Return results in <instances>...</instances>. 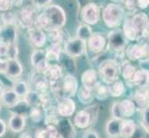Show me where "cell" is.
Masks as SVG:
<instances>
[{
	"label": "cell",
	"mask_w": 149,
	"mask_h": 138,
	"mask_svg": "<svg viewBox=\"0 0 149 138\" xmlns=\"http://www.w3.org/2000/svg\"><path fill=\"white\" fill-rule=\"evenodd\" d=\"M149 20L145 12L129 13L123 19L122 32L128 41H140L148 36Z\"/></svg>",
	"instance_id": "6da1fadb"
},
{
	"label": "cell",
	"mask_w": 149,
	"mask_h": 138,
	"mask_svg": "<svg viewBox=\"0 0 149 138\" xmlns=\"http://www.w3.org/2000/svg\"><path fill=\"white\" fill-rule=\"evenodd\" d=\"M67 22V15L65 10L58 5H49L43 8L36 19L35 26L44 32H54L61 30Z\"/></svg>",
	"instance_id": "7a4b0ae2"
},
{
	"label": "cell",
	"mask_w": 149,
	"mask_h": 138,
	"mask_svg": "<svg viewBox=\"0 0 149 138\" xmlns=\"http://www.w3.org/2000/svg\"><path fill=\"white\" fill-rule=\"evenodd\" d=\"M125 17V9L117 3L107 4L100 12V19L107 28L117 29L123 22Z\"/></svg>",
	"instance_id": "3957f363"
},
{
	"label": "cell",
	"mask_w": 149,
	"mask_h": 138,
	"mask_svg": "<svg viewBox=\"0 0 149 138\" xmlns=\"http://www.w3.org/2000/svg\"><path fill=\"white\" fill-rule=\"evenodd\" d=\"M56 94L58 95L59 99L69 98L71 99L74 97L78 91V81L74 76L68 74L61 78V79L56 85Z\"/></svg>",
	"instance_id": "277c9868"
},
{
	"label": "cell",
	"mask_w": 149,
	"mask_h": 138,
	"mask_svg": "<svg viewBox=\"0 0 149 138\" xmlns=\"http://www.w3.org/2000/svg\"><path fill=\"white\" fill-rule=\"evenodd\" d=\"M137 108L132 100L125 99L121 101H115L112 104L110 112L113 119L125 120L129 119L135 113Z\"/></svg>",
	"instance_id": "5b68a950"
},
{
	"label": "cell",
	"mask_w": 149,
	"mask_h": 138,
	"mask_svg": "<svg viewBox=\"0 0 149 138\" xmlns=\"http://www.w3.org/2000/svg\"><path fill=\"white\" fill-rule=\"evenodd\" d=\"M101 81L106 84H110L118 80L120 78V65H118L115 60L107 59L104 60L99 65L98 71H97Z\"/></svg>",
	"instance_id": "8992f818"
},
{
	"label": "cell",
	"mask_w": 149,
	"mask_h": 138,
	"mask_svg": "<svg viewBox=\"0 0 149 138\" xmlns=\"http://www.w3.org/2000/svg\"><path fill=\"white\" fill-rule=\"evenodd\" d=\"M16 16V22L23 29H31L35 26L38 14L36 12V8L33 6H24L20 8Z\"/></svg>",
	"instance_id": "52a82bcc"
},
{
	"label": "cell",
	"mask_w": 149,
	"mask_h": 138,
	"mask_svg": "<svg viewBox=\"0 0 149 138\" xmlns=\"http://www.w3.org/2000/svg\"><path fill=\"white\" fill-rule=\"evenodd\" d=\"M107 47L117 54L123 53L128 45V40L119 28L113 29L107 33Z\"/></svg>",
	"instance_id": "ba28073f"
},
{
	"label": "cell",
	"mask_w": 149,
	"mask_h": 138,
	"mask_svg": "<svg viewBox=\"0 0 149 138\" xmlns=\"http://www.w3.org/2000/svg\"><path fill=\"white\" fill-rule=\"evenodd\" d=\"M100 12L101 10L95 3H86L81 8L80 19L84 24L89 25V26L95 25L100 20Z\"/></svg>",
	"instance_id": "9c48e42d"
},
{
	"label": "cell",
	"mask_w": 149,
	"mask_h": 138,
	"mask_svg": "<svg viewBox=\"0 0 149 138\" xmlns=\"http://www.w3.org/2000/svg\"><path fill=\"white\" fill-rule=\"evenodd\" d=\"M86 42L78 38L67 40L64 43L63 53L71 58H77L86 53Z\"/></svg>",
	"instance_id": "30bf717a"
},
{
	"label": "cell",
	"mask_w": 149,
	"mask_h": 138,
	"mask_svg": "<svg viewBox=\"0 0 149 138\" xmlns=\"http://www.w3.org/2000/svg\"><path fill=\"white\" fill-rule=\"evenodd\" d=\"M107 45L106 37L100 32H93L86 42V49L93 54H99L104 52Z\"/></svg>",
	"instance_id": "8fae6325"
},
{
	"label": "cell",
	"mask_w": 149,
	"mask_h": 138,
	"mask_svg": "<svg viewBox=\"0 0 149 138\" xmlns=\"http://www.w3.org/2000/svg\"><path fill=\"white\" fill-rule=\"evenodd\" d=\"M125 55L133 62L148 58V45L146 43L131 44L125 49Z\"/></svg>",
	"instance_id": "7c38bea8"
},
{
	"label": "cell",
	"mask_w": 149,
	"mask_h": 138,
	"mask_svg": "<svg viewBox=\"0 0 149 138\" xmlns=\"http://www.w3.org/2000/svg\"><path fill=\"white\" fill-rule=\"evenodd\" d=\"M42 74L49 86L55 87L63 76V69L58 64H49Z\"/></svg>",
	"instance_id": "4fadbf2b"
},
{
	"label": "cell",
	"mask_w": 149,
	"mask_h": 138,
	"mask_svg": "<svg viewBox=\"0 0 149 138\" xmlns=\"http://www.w3.org/2000/svg\"><path fill=\"white\" fill-rule=\"evenodd\" d=\"M56 113L58 116L62 118L72 116L76 111V104L75 102L69 98H62L59 99L58 104L56 107Z\"/></svg>",
	"instance_id": "5bb4252c"
},
{
	"label": "cell",
	"mask_w": 149,
	"mask_h": 138,
	"mask_svg": "<svg viewBox=\"0 0 149 138\" xmlns=\"http://www.w3.org/2000/svg\"><path fill=\"white\" fill-rule=\"evenodd\" d=\"M28 37L31 43L36 49H41L47 42V34L43 30L34 26L28 30Z\"/></svg>",
	"instance_id": "9a60e30c"
},
{
	"label": "cell",
	"mask_w": 149,
	"mask_h": 138,
	"mask_svg": "<svg viewBox=\"0 0 149 138\" xmlns=\"http://www.w3.org/2000/svg\"><path fill=\"white\" fill-rule=\"evenodd\" d=\"M17 28L16 25H1L0 28V43L10 45L16 43Z\"/></svg>",
	"instance_id": "2e32d148"
},
{
	"label": "cell",
	"mask_w": 149,
	"mask_h": 138,
	"mask_svg": "<svg viewBox=\"0 0 149 138\" xmlns=\"http://www.w3.org/2000/svg\"><path fill=\"white\" fill-rule=\"evenodd\" d=\"M81 81L83 87L87 89H90L93 91L94 89L97 86V84L100 83L101 81L99 79V76L97 71L95 69H86L84 71V73L81 74Z\"/></svg>",
	"instance_id": "e0dca14e"
},
{
	"label": "cell",
	"mask_w": 149,
	"mask_h": 138,
	"mask_svg": "<svg viewBox=\"0 0 149 138\" xmlns=\"http://www.w3.org/2000/svg\"><path fill=\"white\" fill-rule=\"evenodd\" d=\"M31 63H32L34 70L43 72L47 67L49 62L47 59L45 51L42 49H36L31 55Z\"/></svg>",
	"instance_id": "ac0fdd59"
},
{
	"label": "cell",
	"mask_w": 149,
	"mask_h": 138,
	"mask_svg": "<svg viewBox=\"0 0 149 138\" xmlns=\"http://www.w3.org/2000/svg\"><path fill=\"white\" fill-rule=\"evenodd\" d=\"M30 79H31V82H32L33 86L34 87L33 90L39 92L40 94L47 93L49 84L47 82V80L45 79L42 72H39V71L34 70L33 72L31 74Z\"/></svg>",
	"instance_id": "d6986e66"
},
{
	"label": "cell",
	"mask_w": 149,
	"mask_h": 138,
	"mask_svg": "<svg viewBox=\"0 0 149 138\" xmlns=\"http://www.w3.org/2000/svg\"><path fill=\"white\" fill-rule=\"evenodd\" d=\"M23 72V66L18 59L8 60L7 68L5 71V76L9 79L18 78Z\"/></svg>",
	"instance_id": "ffe728a7"
},
{
	"label": "cell",
	"mask_w": 149,
	"mask_h": 138,
	"mask_svg": "<svg viewBox=\"0 0 149 138\" xmlns=\"http://www.w3.org/2000/svg\"><path fill=\"white\" fill-rule=\"evenodd\" d=\"M138 131V126L134 121L125 119L121 121L120 137V138H133Z\"/></svg>",
	"instance_id": "44dd1931"
},
{
	"label": "cell",
	"mask_w": 149,
	"mask_h": 138,
	"mask_svg": "<svg viewBox=\"0 0 149 138\" xmlns=\"http://www.w3.org/2000/svg\"><path fill=\"white\" fill-rule=\"evenodd\" d=\"M93 122V116L88 110H81L78 111L74 116L73 124L76 127L80 129L87 128Z\"/></svg>",
	"instance_id": "7402d4cb"
},
{
	"label": "cell",
	"mask_w": 149,
	"mask_h": 138,
	"mask_svg": "<svg viewBox=\"0 0 149 138\" xmlns=\"http://www.w3.org/2000/svg\"><path fill=\"white\" fill-rule=\"evenodd\" d=\"M132 87H137L139 89H143L148 87V72L142 69L136 70L134 75L132 76V79L127 82Z\"/></svg>",
	"instance_id": "603a6c76"
},
{
	"label": "cell",
	"mask_w": 149,
	"mask_h": 138,
	"mask_svg": "<svg viewBox=\"0 0 149 138\" xmlns=\"http://www.w3.org/2000/svg\"><path fill=\"white\" fill-rule=\"evenodd\" d=\"M0 100L3 102V104L8 108H14V107L18 106L22 101V99L12 89L4 90Z\"/></svg>",
	"instance_id": "cb8c5ba5"
},
{
	"label": "cell",
	"mask_w": 149,
	"mask_h": 138,
	"mask_svg": "<svg viewBox=\"0 0 149 138\" xmlns=\"http://www.w3.org/2000/svg\"><path fill=\"white\" fill-rule=\"evenodd\" d=\"M133 102L136 108L143 110L148 107V87L143 89H139L133 94Z\"/></svg>",
	"instance_id": "d4e9b609"
},
{
	"label": "cell",
	"mask_w": 149,
	"mask_h": 138,
	"mask_svg": "<svg viewBox=\"0 0 149 138\" xmlns=\"http://www.w3.org/2000/svg\"><path fill=\"white\" fill-rule=\"evenodd\" d=\"M25 124H26V120L22 114L14 113L8 121V127L13 133L22 132Z\"/></svg>",
	"instance_id": "484cf974"
},
{
	"label": "cell",
	"mask_w": 149,
	"mask_h": 138,
	"mask_svg": "<svg viewBox=\"0 0 149 138\" xmlns=\"http://www.w3.org/2000/svg\"><path fill=\"white\" fill-rule=\"evenodd\" d=\"M121 3H123L125 8L129 10L130 13H133L147 8L149 0H122Z\"/></svg>",
	"instance_id": "4316f807"
},
{
	"label": "cell",
	"mask_w": 149,
	"mask_h": 138,
	"mask_svg": "<svg viewBox=\"0 0 149 138\" xmlns=\"http://www.w3.org/2000/svg\"><path fill=\"white\" fill-rule=\"evenodd\" d=\"M22 101L29 107H41L43 101V94L35 90H29L26 96L22 99Z\"/></svg>",
	"instance_id": "83f0119b"
},
{
	"label": "cell",
	"mask_w": 149,
	"mask_h": 138,
	"mask_svg": "<svg viewBox=\"0 0 149 138\" xmlns=\"http://www.w3.org/2000/svg\"><path fill=\"white\" fill-rule=\"evenodd\" d=\"M45 51V55H47V59L49 62V64L50 62H58L60 59V55L63 52L61 45H58V44H51Z\"/></svg>",
	"instance_id": "f1b7e54d"
},
{
	"label": "cell",
	"mask_w": 149,
	"mask_h": 138,
	"mask_svg": "<svg viewBox=\"0 0 149 138\" xmlns=\"http://www.w3.org/2000/svg\"><path fill=\"white\" fill-rule=\"evenodd\" d=\"M120 120L117 119H110L107 121L106 124V132L107 135L111 138H118L120 137Z\"/></svg>",
	"instance_id": "f546056e"
},
{
	"label": "cell",
	"mask_w": 149,
	"mask_h": 138,
	"mask_svg": "<svg viewBox=\"0 0 149 138\" xmlns=\"http://www.w3.org/2000/svg\"><path fill=\"white\" fill-rule=\"evenodd\" d=\"M109 88V96L113 97V98H119L121 97L125 92V85L123 83V81L118 79L114 82L107 85Z\"/></svg>",
	"instance_id": "4dcf8cb0"
},
{
	"label": "cell",
	"mask_w": 149,
	"mask_h": 138,
	"mask_svg": "<svg viewBox=\"0 0 149 138\" xmlns=\"http://www.w3.org/2000/svg\"><path fill=\"white\" fill-rule=\"evenodd\" d=\"M76 94H77V97H78L79 101L81 104H84V105H88L92 103L95 99L94 92L90 89L84 88V87H81L80 89H78Z\"/></svg>",
	"instance_id": "1f68e13d"
},
{
	"label": "cell",
	"mask_w": 149,
	"mask_h": 138,
	"mask_svg": "<svg viewBox=\"0 0 149 138\" xmlns=\"http://www.w3.org/2000/svg\"><path fill=\"white\" fill-rule=\"evenodd\" d=\"M136 71V68L133 66L129 61H123L120 65V72L121 73L123 78H124L127 82L132 79V76L134 75Z\"/></svg>",
	"instance_id": "d6a6232c"
},
{
	"label": "cell",
	"mask_w": 149,
	"mask_h": 138,
	"mask_svg": "<svg viewBox=\"0 0 149 138\" xmlns=\"http://www.w3.org/2000/svg\"><path fill=\"white\" fill-rule=\"evenodd\" d=\"M15 93H16L20 99H23L26 94L29 92L30 89L28 84L23 80H17L13 83L12 89H11Z\"/></svg>",
	"instance_id": "836d02e7"
},
{
	"label": "cell",
	"mask_w": 149,
	"mask_h": 138,
	"mask_svg": "<svg viewBox=\"0 0 149 138\" xmlns=\"http://www.w3.org/2000/svg\"><path fill=\"white\" fill-rule=\"evenodd\" d=\"M47 38L51 44L61 45V43H64L67 41V40H65L64 32L61 30H54V32H48V35H47Z\"/></svg>",
	"instance_id": "e575fe53"
},
{
	"label": "cell",
	"mask_w": 149,
	"mask_h": 138,
	"mask_svg": "<svg viewBox=\"0 0 149 138\" xmlns=\"http://www.w3.org/2000/svg\"><path fill=\"white\" fill-rule=\"evenodd\" d=\"M95 98H96L99 100H107L109 97V88L107 85H103L102 82L97 84V86L93 90Z\"/></svg>",
	"instance_id": "d590c367"
},
{
	"label": "cell",
	"mask_w": 149,
	"mask_h": 138,
	"mask_svg": "<svg viewBox=\"0 0 149 138\" xmlns=\"http://www.w3.org/2000/svg\"><path fill=\"white\" fill-rule=\"evenodd\" d=\"M93 33V30H92V28L89 26V25L86 24H81L77 28V37L81 41H84V42H87V40L90 38V36Z\"/></svg>",
	"instance_id": "8d00e7d4"
},
{
	"label": "cell",
	"mask_w": 149,
	"mask_h": 138,
	"mask_svg": "<svg viewBox=\"0 0 149 138\" xmlns=\"http://www.w3.org/2000/svg\"><path fill=\"white\" fill-rule=\"evenodd\" d=\"M29 116L34 122H39L45 118V111L42 107H32L29 112Z\"/></svg>",
	"instance_id": "74e56055"
},
{
	"label": "cell",
	"mask_w": 149,
	"mask_h": 138,
	"mask_svg": "<svg viewBox=\"0 0 149 138\" xmlns=\"http://www.w3.org/2000/svg\"><path fill=\"white\" fill-rule=\"evenodd\" d=\"M0 23L1 25H12L16 23V16L11 11L2 12L0 15Z\"/></svg>",
	"instance_id": "f35d334b"
},
{
	"label": "cell",
	"mask_w": 149,
	"mask_h": 138,
	"mask_svg": "<svg viewBox=\"0 0 149 138\" xmlns=\"http://www.w3.org/2000/svg\"><path fill=\"white\" fill-rule=\"evenodd\" d=\"M141 127L145 131V133L148 134L149 131V109L148 107L142 110V120H141Z\"/></svg>",
	"instance_id": "ab89813d"
},
{
	"label": "cell",
	"mask_w": 149,
	"mask_h": 138,
	"mask_svg": "<svg viewBox=\"0 0 149 138\" xmlns=\"http://www.w3.org/2000/svg\"><path fill=\"white\" fill-rule=\"evenodd\" d=\"M14 6V0H0V11H9Z\"/></svg>",
	"instance_id": "60d3db41"
},
{
	"label": "cell",
	"mask_w": 149,
	"mask_h": 138,
	"mask_svg": "<svg viewBox=\"0 0 149 138\" xmlns=\"http://www.w3.org/2000/svg\"><path fill=\"white\" fill-rule=\"evenodd\" d=\"M19 54V50L18 46L16 43L8 45V59H17V56Z\"/></svg>",
	"instance_id": "b9f144b4"
},
{
	"label": "cell",
	"mask_w": 149,
	"mask_h": 138,
	"mask_svg": "<svg viewBox=\"0 0 149 138\" xmlns=\"http://www.w3.org/2000/svg\"><path fill=\"white\" fill-rule=\"evenodd\" d=\"M52 0H33V6L35 8H45V7L49 6Z\"/></svg>",
	"instance_id": "7bdbcfd3"
},
{
	"label": "cell",
	"mask_w": 149,
	"mask_h": 138,
	"mask_svg": "<svg viewBox=\"0 0 149 138\" xmlns=\"http://www.w3.org/2000/svg\"><path fill=\"white\" fill-rule=\"evenodd\" d=\"M35 138H50L47 127H45V128H40L35 132Z\"/></svg>",
	"instance_id": "ee69618b"
},
{
	"label": "cell",
	"mask_w": 149,
	"mask_h": 138,
	"mask_svg": "<svg viewBox=\"0 0 149 138\" xmlns=\"http://www.w3.org/2000/svg\"><path fill=\"white\" fill-rule=\"evenodd\" d=\"M83 138H100L98 133L93 129H88L84 132Z\"/></svg>",
	"instance_id": "f6af8a7d"
},
{
	"label": "cell",
	"mask_w": 149,
	"mask_h": 138,
	"mask_svg": "<svg viewBox=\"0 0 149 138\" xmlns=\"http://www.w3.org/2000/svg\"><path fill=\"white\" fill-rule=\"evenodd\" d=\"M7 131V124L3 120L0 119V137L3 136L5 134H6Z\"/></svg>",
	"instance_id": "bcb514c9"
},
{
	"label": "cell",
	"mask_w": 149,
	"mask_h": 138,
	"mask_svg": "<svg viewBox=\"0 0 149 138\" xmlns=\"http://www.w3.org/2000/svg\"><path fill=\"white\" fill-rule=\"evenodd\" d=\"M8 60L0 59V74H5V71L7 68Z\"/></svg>",
	"instance_id": "7dc6e473"
},
{
	"label": "cell",
	"mask_w": 149,
	"mask_h": 138,
	"mask_svg": "<svg viewBox=\"0 0 149 138\" xmlns=\"http://www.w3.org/2000/svg\"><path fill=\"white\" fill-rule=\"evenodd\" d=\"M19 138H33V137H32V135H31L29 132H22Z\"/></svg>",
	"instance_id": "c3c4849f"
},
{
	"label": "cell",
	"mask_w": 149,
	"mask_h": 138,
	"mask_svg": "<svg viewBox=\"0 0 149 138\" xmlns=\"http://www.w3.org/2000/svg\"><path fill=\"white\" fill-rule=\"evenodd\" d=\"M3 91H4L3 85H2L1 82H0V98H1V96H2V94H3Z\"/></svg>",
	"instance_id": "681fc988"
},
{
	"label": "cell",
	"mask_w": 149,
	"mask_h": 138,
	"mask_svg": "<svg viewBox=\"0 0 149 138\" xmlns=\"http://www.w3.org/2000/svg\"><path fill=\"white\" fill-rule=\"evenodd\" d=\"M22 0H14V5H19Z\"/></svg>",
	"instance_id": "f907efd6"
},
{
	"label": "cell",
	"mask_w": 149,
	"mask_h": 138,
	"mask_svg": "<svg viewBox=\"0 0 149 138\" xmlns=\"http://www.w3.org/2000/svg\"><path fill=\"white\" fill-rule=\"evenodd\" d=\"M111 1L113 3H117V4H119V3H121L122 2V0H111Z\"/></svg>",
	"instance_id": "816d5d0a"
},
{
	"label": "cell",
	"mask_w": 149,
	"mask_h": 138,
	"mask_svg": "<svg viewBox=\"0 0 149 138\" xmlns=\"http://www.w3.org/2000/svg\"><path fill=\"white\" fill-rule=\"evenodd\" d=\"M0 110H1V104H0Z\"/></svg>",
	"instance_id": "f5cc1de1"
},
{
	"label": "cell",
	"mask_w": 149,
	"mask_h": 138,
	"mask_svg": "<svg viewBox=\"0 0 149 138\" xmlns=\"http://www.w3.org/2000/svg\"><path fill=\"white\" fill-rule=\"evenodd\" d=\"M0 28H1V23H0Z\"/></svg>",
	"instance_id": "db71d44e"
}]
</instances>
